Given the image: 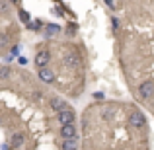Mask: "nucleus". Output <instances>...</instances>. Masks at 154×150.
Returning a JSON list of instances; mask_svg holds the SVG:
<instances>
[{"mask_svg": "<svg viewBox=\"0 0 154 150\" xmlns=\"http://www.w3.org/2000/svg\"><path fill=\"white\" fill-rule=\"evenodd\" d=\"M63 60H64V66L66 68H78L80 64H82V59H80L78 51H74V49H66L64 51Z\"/></svg>", "mask_w": 154, "mask_h": 150, "instance_id": "1", "label": "nucleus"}, {"mask_svg": "<svg viewBox=\"0 0 154 150\" xmlns=\"http://www.w3.org/2000/svg\"><path fill=\"white\" fill-rule=\"evenodd\" d=\"M129 125H131L133 129H144L146 127V117H144V113L139 111V109H135V111L129 115Z\"/></svg>", "mask_w": 154, "mask_h": 150, "instance_id": "2", "label": "nucleus"}, {"mask_svg": "<svg viewBox=\"0 0 154 150\" xmlns=\"http://www.w3.org/2000/svg\"><path fill=\"white\" fill-rule=\"evenodd\" d=\"M139 94H140L143 99L152 98V96H154V82H152V80H146V82L140 84V86H139Z\"/></svg>", "mask_w": 154, "mask_h": 150, "instance_id": "3", "label": "nucleus"}, {"mask_svg": "<svg viewBox=\"0 0 154 150\" xmlns=\"http://www.w3.org/2000/svg\"><path fill=\"white\" fill-rule=\"evenodd\" d=\"M57 117H59V123L60 125H66V123H74V111H72L70 107L68 109H63V111H59L57 113Z\"/></svg>", "mask_w": 154, "mask_h": 150, "instance_id": "4", "label": "nucleus"}, {"mask_svg": "<svg viewBox=\"0 0 154 150\" xmlns=\"http://www.w3.org/2000/svg\"><path fill=\"white\" fill-rule=\"evenodd\" d=\"M39 80L41 82H45V84H53L55 82V72L51 70V68H47V66H43V68H39Z\"/></svg>", "mask_w": 154, "mask_h": 150, "instance_id": "5", "label": "nucleus"}, {"mask_svg": "<svg viewBox=\"0 0 154 150\" xmlns=\"http://www.w3.org/2000/svg\"><path fill=\"white\" fill-rule=\"evenodd\" d=\"M49 59H51V55H49V51H47V49L39 51L37 55H35V66H37V68H43V66H47Z\"/></svg>", "mask_w": 154, "mask_h": 150, "instance_id": "6", "label": "nucleus"}, {"mask_svg": "<svg viewBox=\"0 0 154 150\" xmlns=\"http://www.w3.org/2000/svg\"><path fill=\"white\" fill-rule=\"evenodd\" d=\"M60 136L63 139H74L76 136V125L74 123H66L60 127Z\"/></svg>", "mask_w": 154, "mask_h": 150, "instance_id": "7", "label": "nucleus"}, {"mask_svg": "<svg viewBox=\"0 0 154 150\" xmlns=\"http://www.w3.org/2000/svg\"><path fill=\"white\" fill-rule=\"evenodd\" d=\"M10 144H12V148H22L26 144V135L23 133H14L10 139Z\"/></svg>", "mask_w": 154, "mask_h": 150, "instance_id": "8", "label": "nucleus"}, {"mask_svg": "<svg viewBox=\"0 0 154 150\" xmlns=\"http://www.w3.org/2000/svg\"><path fill=\"white\" fill-rule=\"evenodd\" d=\"M51 109L59 113V111H63V109H68V103L60 98H51Z\"/></svg>", "mask_w": 154, "mask_h": 150, "instance_id": "9", "label": "nucleus"}, {"mask_svg": "<svg viewBox=\"0 0 154 150\" xmlns=\"http://www.w3.org/2000/svg\"><path fill=\"white\" fill-rule=\"evenodd\" d=\"M63 150H78V139H63Z\"/></svg>", "mask_w": 154, "mask_h": 150, "instance_id": "10", "label": "nucleus"}, {"mask_svg": "<svg viewBox=\"0 0 154 150\" xmlns=\"http://www.w3.org/2000/svg\"><path fill=\"white\" fill-rule=\"evenodd\" d=\"M59 33H60V27L57 23H47L45 26V37H55Z\"/></svg>", "mask_w": 154, "mask_h": 150, "instance_id": "11", "label": "nucleus"}, {"mask_svg": "<svg viewBox=\"0 0 154 150\" xmlns=\"http://www.w3.org/2000/svg\"><path fill=\"white\" fill-rule=\"evenodd\" d=\"M12 76V68L10 66H0V80H8Z\"/></svg>", "mask_w": 154, "mask_h": 150, "instance_id": "12", "label": "nucleus"}, {"mask_svg": "<svg viewBox=\"0 0 154 150\" xmlns=\"http://www.w3.org/2000/svg\"><path fill=\"white\" fill-rule=\"evenodd\" d=\"M18 16H20V20H22L23 23H29V22H31V16L27 14L26 10H20V12H18Z\"/></svg>", "mask_w": 154, "mask_h": 150, "instance_id": "13", "label": "nucleus"}, {"mask_svg": "<svg viewBox=\"0 0 154 150\" xmlns=\"http://www.w3.org/2000/svg\"><path fill=\"white\" fill-rule=\"evenodd\" d=\"M66 33H68V37H74V33H76V26L74 23H68L66 26Z\"/></svg>", "mask_w": 154, "mask_h": 150, "instance_id": "14", "label": "nucleus"}, {"mask_svg": "<svg viewBox=\"0 0 154 150\" xmlns=\"http://www.w3.org/2000/svg\"><path fill=\"white\" fill-rule=\"evenodd\" d=\"M6 41H8V37H6L4 33H0V47H2V45H6Z\"/></svg>", "mask_w": 154, "mask_h": 150, "instance_id": "15", "label": "nucleus"}, {"mask_svg": "<svg viewBox=\"0 0 154 150\" xmlns=\"http://www.w3.org/2000/svg\"><path fill=\"white\" fill-rule=\"evenodd\" d=\"M94 99H103V94H102V92H96V94H94Z\"/></svg>", "mask_w": 154, "mask_h": 150, "instance_id": "16", "label": "nucleus"}, {"mask_svg": "<svg viewBox=\"0 0 154 150\" xmlns=\"http://www.w3.org/2000/svg\"><path fill=\"white\" fill-rule=\"evenodd\" d=\"M105 4H107V6H109V8H115V4H113V2H111V0H105Z\"/></svg>", "mask_w": 154, "mask_h": 150, "instance_id": "17", "label": "nucleus"}, {"mask_svg": "<svg viewBox=\"0 0 154 150\" xmlns=\"http://www.w3.org/2000/svg\"><path fill=\"white\" fill-rule=\"evenodd\" d=\"M10 2H12V4H20V0H10Z\"/></svg>", "mask_w": 154, "mask_h": 150, "instance_id": "18", "label": "nucleus"}]
</instances>
